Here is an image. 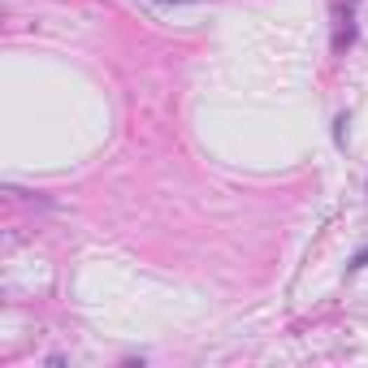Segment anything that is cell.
Returning a JSON list of instances; mask_svg holds the SVG:
<instances>
[{"mask_svg": "<svg viewBox=\"0 0 368 368\" xmlns=\"http://www.w3.org/2000/svg\"><path fill=\"white\" fill-rule=\"evenodd\" d=\"M334 143L342 147V143H347V113H342L338 121H334Z\"/></svg>", "mask_w": 368, "mask_h": 368, "instance_id": "cell-1", "label": "cell"}, {"mask_svg": "<svg viewBox=\"0 0 368 368\" xmlns=\"http://www.w3.org/2000/svg\"><path fill=\"white\" fill-rule=\"evenodd\" d=\"M364 264H368V247H364V252H360V256H355L351 264H347V268H351V273H355V268H364Z\"/></svg>", "mask_w": 368, "mask_h": 368, "instance_id": "cell-2", "label": "cell"}, {"mask_svg": "<svg viewBox=\"0 0 368 368\" xmlns=\"http://www.w3.org/2000/svg\"><path fill=\"white\" fill-rule=\"evenodd\" d=\"M161 5H174V0H161Z\"/></svg>", "mask_w": 368, "mask_h": 368, "instance_id": "cell-3", "label": "cell"}]
</instances>
